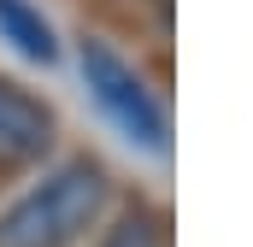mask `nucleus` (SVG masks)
<instances>
[{
    "mask_svg": "<svg viewBox=\"0 0 253 247\" xmlns=\"http://www.w3.org/2000/svg\"><path fill=\"white\" fill-rule=\"evenodd\" d=\"M53 135H59L53 106H42L30 88L0 77V165H36L53 147Z\"/></svg>",
    "mask_w": 253,
    "mask_h": 247,
    "instance_id": "nucleus-3",
    "label": "nucleus"
},
{
    "mask_svg": "<svg viewBox=\"0 0 253 247\" xmlns=\"http://www.w3.org/2000/svg\"><path fill=\"white\" fill-rule=\"evenodd\" d=\"M100 247H171V236H165V218H153V212H129Z\"/></svg>",
    "mask_w": 253,
    "mask_h": 247,
    "instance_id": "nucleus-5",
    "label": "nucleus"
},
{
    "mask_svg": "<svg viewBox=\"0 0 253 247\" xmlns=\"http://www.w3.org/2000/svg\"><path fill=\"white\" fill-rule=\"evenodd\" d=\"M77 59H83V82H88L94 106H100L106 118L118 124V135H124V141L147 147V153H165V147H171L165 106L153 100L147 77H141V71H135V65H129L124 53L112 47V41H100V36H83Z\"/></svg>",
    "mask_w": 253,
    "mask_h": 247,
    "instance_id": "nucleus-2",
    "label": "nucleus"
},
{
    "mask_svg": "<svg viewBox=\"0 0 253 247\" xmlns=\"http://www.w3.org/2000/svg\"><path fill=\"white\" fill-rule=\"evenodd\" d=\"M153 12H159V18H165V12H171V0H153Z\"/></svg>",
    "mask_w": 253,
    "mask_h": 247,
    "instance_id": "nucleus-6",
    "label": "nucleus"
},
{
    "mask_svg": "<svg viewBox=\"0 0 253 247\" xmlns=\"http://www.w3.org/2000/svg\"><path fill=\"white\" fill-rule=\"evenodd\" d=\"M0 41H12L24 59H36V65L59 59V36L42 18V6H30V0H0Z\"/></svg>",
    "mask_w": 253,
    "mask_h": 247,
    "instance_id": "nucleus-4",
    "label": "nucleus"
},
{
    "mask_svg": "<svg viewBox=\"0 0 253 247\" xmlns=\"http://www.w3.org/2000/svg\"><path fill=\"white\" fill-rule=\"evenodd\" d=\"M106 206V171L71 159L0 212V247H71Z\"/></svg>",
    "mask_w": 253,
    "mask_h": 247,
    "instance_id": "nucleus-1",
    "label": "nucleus"
}]
</instances>
